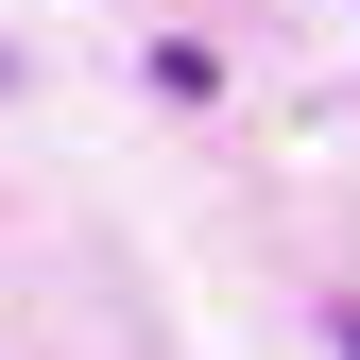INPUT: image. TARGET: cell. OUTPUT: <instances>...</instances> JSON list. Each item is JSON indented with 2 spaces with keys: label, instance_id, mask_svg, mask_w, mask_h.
<instances>
[{
  "label": "cell",
  "instance_id": "obj_2",
  "mask_svg": "<svg viewBox=\"0 0 360 360\" xmlns=\"http://www.w3.org/2000/svg\"><path fill=\"white\" fill-rule=\"evenodd\" d=\"M0 86H18V69H0Z\"/></svg>",
  "mask_w": 360,
  "mask_h": 360
},
{
  "label": "cell",
  "instance_id": "obj_1",
  "mask_svg": "<svg viewBox=\"0 0 360 360\" xmlns=\"http://www.w3.org/2000/svg\"><path fill=\"white\" fill-rule=\"evenodd\" d=\"M343 360H360V309H343Z\"/></svg>",
  "mask_w": 360,
  "mask_h": 360
}]
</instances>
